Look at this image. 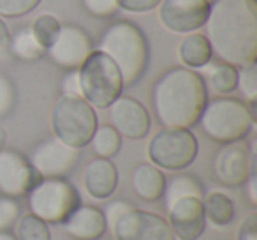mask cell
Returning a JSON list of instances; mask_svg holds the SVG:
<instances>
[{
  "instance_id": "obj_1",
  "label": "cell",
  "mask_w": 257,
  "mask_h": 240,
  "mask_svg": "<svg viewBox=\"0 0 257 240\" xmlns=\"http://www.w3.org/2000/svg\"><path fill=\"white\" fill-rule=\"evenodd\" d=\"M206 39L218 62L234 67L257 60V0H215L210 4Z\"/></svg>"
},
{
  "instance_id": "obj_2",
  "label": "cell",
  "mask_w": 257,
  "mask_h": 240,
  "mask_svg": "<svg viewBox=\"0 0 257 240\" xmlns=\"http://www.w3.org/2000/svg\"><path fill=\"white\" fill-rule=\"evenodd\" d=\"M208 103V89L201 72L171 67L152 89V106L162 127L192 129Z\"/></svg>"
},
{
  "instance_id": "obj_3",
  "label": "cell",
  "mask_w": 257,
  "mask_h": 240,
  "mask_svg": "<svg viewBox=\"0 0 257 240\" xmlns=\"http://www.w3.org/2000/svg\"><path fill=\"white\" fill-rule=\"evenodd\" d=\"M95 50L114 62L123 87H134L145 76L150 60V48L145 32L133 22L118 20L102 32Z\"/></svg>"
},
{
  "instance_id": "obj_4",
  "label": "cell",
  "mask_w": 257,
  "mask_h": 240,
  "mask_svg": "<svg viewBox=\"0 0 257 240\" xmlns=\"http://www.w3.org/2000/svg\"><path fill=\"white\" fill-rule=\"evenodd\" d=\"M253 106L227 96L208 101L197 120L204 136L220 145L243 141L253 129Z\"/></svg>"
},
{
  "instance_id": "obj_5",
  "label": "cell",
  "mask_w": 257,
  "mask_h": 240,
  "mask_svg": "<svg viewBox=\"0 0 257 240\" xmlns=\"http://www.w3.org/2000/svg\"><path fill=\"white\" fill-rule=\"evenodd\" d=\"M99 126L97 113L83 97L60 96L51 108V131L57 140L81 150Z\"/></svg>"
},
{
  "instance_id": "obj_6",
  "label": "cell",
  "mask_w": 257,
  "mask_h": 240,
  "mask_svg": "<svg viewBox=\"0 0 257 240\" xmlns=\"http://www.w3.org/2000/svg\"><path fill=\"white\" fill-rule=\"evenodd\" d=\"M81 97L93 110H106L123 92V79L107 55L93 50L78 69Z\"/></svg>"
},
{
  "instance_id": "obj_7",
  "label": "cell",
  "mask_w": 257,
  "mask_h": 240,
  "mask_svg": "<svg viewBox=\"0 0 257 240\" xmlns=\"http://www.w3.org/2000/svg\"><path fill=\"white\" fill-rule=\"evenodd\" d=\"M29 210L46 224H62L81 203L79 193L67 179H41L27 194Z\"/></svg>"
},
{
  "instance_id": "obj_8",
  "label": "cell",
  "mask_w": 257,
  "mask_h": 240,
  "mask_svg": "<svg viewBox=\"0 0 257 240\" xmlns=\"http://www.w3.org/2000/svg\"><path fill=\"white\" fill-rule=\"evenodd\" d=\"M199 143L190 129L162 127L148 143V159L166 172L187 170L197 157Z\"/></svg>"
},
{
  "instance_id": "obj_9",
  "label": "cell",
  "mask_w": 257,
  "mask_h": 240,
  "mask_svg": "<svg viewBox=\"0 0 257 240\" xmlns=\"http://www.w3.org/2000/svg\"><path fill=\"white\" fill-rule=\"evenodd\" d=\"M81 152L57 138H46L32 148L29 161L41 179H67L78 166Z\"/></svg>"
},
{
  "instance_id": "obj_10",
  "label": "cell",
  "mask_w": 257,
  "mask_h": 240,
  "mask_svg": "<svg viewBox=\"0 0 257 240\" xmlns=\"http://www.w3.org/2000/svg\"><path fill=\"white\" fill-rule=\"evenodd\" d=\"M211 168L218 184L225 187H239L246 182L250 173L255 172V155L250 152L245 140L222 145L215 154Z\"/></svg>"
},
{
  "instance_id": "obj_11",
  "label": "cell",
  "mask_w": 257,
  "mask_h": 240,
  "mask_svg": "<svg viewBox=\"0 0 257 240\" xmlns=\"http://www.w3.org/2000/svg\"><path fill=\"white\" fill-rule=\"evenodd\" d=\"M114 240H176L169 222L159 214L133 208L111 228Z\"/></svg>"
},
{
  "instance_id": "obj_12",
  "label": "cell",
  "mask_w": 257,
  "mask_h": 240,
  "mask_svg": "<svg viewBox=\"0 0 257 240\" xmlns=\"http://www.w3.org/2000/svg\"><path fill=\"white\" fill-rule=\"evenodd\" d=\"M93 50L92 39L81 27L62 25L46 53L55 65L65 71H76Z\"/></svg>"
},
{
  "instance_id": "obj_13",
  "label": "cell",
  "mask_w": 257,
  "mask_h": 240,
  "mask_svg": "<svg viewBox=\"0 0 257 240\" xmlns=\"http://www.w3.org/2000/svg\"><path fill=\"white\" fill-rule=\"evenodd\" d=\"M41 180L29 157L22 152L4 148L0 152V194L8 198L27 196Z\"/></svg>"
},
{
  "instance_id": "obj_14",
  "label": "cell",
  "mask_w": 257,
  "mask_h": 240,
  "mask_svg": "<svg viewBox=\"0 0 257 240\" xmlns=\"http://www.w3.org/2000/svg\"><path fill=\"white\" fill-rule=\"evenodd\" d=\"M210 13L206 0H162L159 22L173 34H192L204 27Z\"/></svg>"
},
{
  "instance_id": "obj_15",
  "label": "cell",
  "mask_w": 257,
  "mask_h": 240,
  "mask_svg": "<svg viewBox=\"0 0 257 240\" xmlns=\"http://www.w3.org/2000/svg\"><path fill=\"white\" fill-rule=\"evenodd\" d=\"M109 126L114 127L121 138L141 140L150 133L152 118L148 110L134 97L120 96L107 106Z\"/></svg>"
},
{
  "instance_id": "obj_16",
  "label": "cell",
  "mask_w": 257,
  "mask_h": 240,
  "mask_svg": "<svg viewBox=\"0 0 257 240\" xmlns=\"http://www.w3.org/2000/svg\"><path fill=\"white\" fill-rule=\"evenodd\" d=\"M168 210V219L176 240H199L206 229L203 201L199 198H182Z\"/></svg>"
},
{
  "instance_id": "obj_17",
  "label": "cell",
  "mask_w": 257,
  "mask_h": 240,
  "mask_svg": "<svg viewBox=\"0 0 257 240\" xmlns=\"http://www.w3.org/2000/svg\"><path fill=\"white\" fill-rule=\"evenodd\" d=\"M64 231L74 240H99L107 231L104 214L99 207L79 203L62 222Z\"/></svg>"
},
{
  "instance_id": "obj_18",
  "label": "cell",
  "mask_w": 257,
  "mask_h": 240,
  "mask_svg": "<svg viewBox=\"0 0 257 240\" xmlns=\"http://www.w3.org/2000/svg\"><path fill=\"white\" fill-rule=\"evenodd\" d=\"M83 184L90 198L107 200L118 187V170L111 159L95 157L86 165Z\"/></svg>"
},
{
  "instance_id": "obj_19",
  "label": "cell",
  "mask_w": 257,
  "mask_h": 240,
  "mask_svg": "<svg viewBox=\"0 0 257 240\" xmlns=\"http://www.w3.org/2000/svg\"><path fill=\"white\" fill-rule=\"evenodd\" d=\"M166 175L152 163H141L131 172V189L143 201H159L164 194Z\"/></svg>"
},
{
  "instance_id": "obj_20",
  "label": "cell",
  "mask_w": 257,
  "mask_h": 240,
  "mask_svg": "<svg viewBox=\"0 0 257 240\" xmlns=\"http://www.w3.org/2000/svg\"><path fill=\"white\" fill-rule=\"evenodd\" d=\"M178 58L183 67L192 69V71L203 69L204 65L210 64L213 60V51H211L206 36L199 32L185 34L178 46Z\"/></svg>"
},
{
  "instance_id": "obj_21",
  "label": "cell",
  "mask_w": 257,
  "mask_h": 240,
  "mask_svg": "<svg viewBox=\"0 0 257 240\" xmlns=\"http://www.w3.org/2000/svg\"><path fill=\"white\" fill-rule=\"evenodd\" d=\"M201 201H203L206 222L217 226V228H224V226H229L234 221V201L225 193H222V191H210V193H204Z\"/></svg>"
},
{
  "instance_id": "obj_22",
  "label": "cell",
  "mask_w": 257,
  "mask_h": 240,
  "mask_svg": "<svg viewBox=\"0 0 257 240\" xmlns=\"http://www.w3.org/2000/svg\"><path fill=\"white\" fill-rule=\"evenodd\" d=\"M9 53L13 58H18L22 62H37L46 55V48L37 41L30 27H22L9 37Z\"/></svg>"
},
{
  "instance_id": "obj_23",
  "label": "cell",
  "mask_w": 257,
  "mask_h": 240,
  "mask_svg": "<svg viewBox=\"0 0 257 240\" xmlns=\"http://www.w3.org/2000/svg\"><path fill=\"white\" fill-rule=\"evenodd\" d=\"M204 196V187L201 180H197L194 175L189 173H176L169 180H166L164 187V198L166 208L171 207L175 201L182 200V198H199L203 200Z\"/></svg>"
},
{
  "instance_id": "obj_24",
  "label": "cell",
  "mask_w": 257,
  "mask_h": 240,
  "mask_svg": "<svg viewBox=\"0 0 257 240\" xmlns=\"http://www.w3.org/2000/svg\"><path fill=\"white\" fill-rule=\"evenodd\" d=\"M201 71L204 72L203 79L204 83L211 87L215 94L220 96H229L236 90V83H238V67L225 62H217V64H208L204 65Z\"/></svg>"
},
{
  "instance_id": "obj_25",
  "label": "cell",
  "mask_w": 257,
  "mask_h": 240,
  "mask_svg": "<svg viewBox=\"0 0 257 240\" xmlns=\"http://www.w3.org/2000/svg\"><path fill=\"white\" fill-rule=\"evenodd\" d=\"M88 145H92V150L95 152L97 157L111 159L120 152L121 136L114 131L113 126H97Z\"/></svg>"
},
{
  "instance_id": "obj_26",
  "label": "cell",
  "mask_w": 257,
  "mask_h": 240,
  "mask_svg": "<svg viewBox=\"0 0 257 240\" xmlns=\"http://www.w3.org/2000/svg\"><path fill=\"white\" fill-rule=\"evenodd\" d=\"M15 236L16 240H51L50 224L29 212L16 221Z\"/></svg>"
},
{
  "instance_id": "obj_27",
  "label": "cell",
  "mask_w": 257,
  "mask_h": 240,
  "mask_svg": "<svg viewBox=\"0 0 257 240\" xmlns=\"http://www.w3.org/2000/svg\"><path fill=\"white\" fill-rule=\"evenodd\" d=\"M236 90L243 96V103L255 106L257 101V65L250 64L245 67H238V83Z\"/></svg>"
},
{
  "instance_id": "obj_28",
  "label": "cell",
  "mask_w": 257,
  "mask_h": 240,
  "mask_svg": "<svg viewBox=\"0 0 257 240\" xmlns=\"http://www.w3.org/2000/svg\"><path fill=\"white\" fill-rule=\"evenodd\" d=\"M60 27H62L60 22H58L53 15L44 13V15H39L36 20H34V23H32L30 29H32L34 36L37 37V41H39V43L48 50V46H50V44L53 43L55 37H57Z\"/></svg>"
},
{
  "instance_id": "obj_29",
  "label": "cell",
  "mask_w": 257,
  "mask_h": 240,
  "mask_svg": "<svg viewBox=\"0 0 257 240\" xmlns=\"http://www.w3.org/2000/svg\"><path fill=\"white\" fill-rule=\"evenodd\" d=\"M43 0H0V16L4 18H22L32 13Z\"/></svg>"
},
{
  "instance_id": "obj_30",
  "label": "cell",
  "mask_w": 257,
  "mask_h": 240,
  "mask_svg": "<svg viewBox=\"0 0 257 240\" xmlns=\"http://www.w3.org/2000/svg\"><path fill=\"white\" fill-rule=\"evenodd\" d=\"M22 208L15 198L0 196V231H9L20 219Z\"/></svg>"
},
{
  "instance_id": "obj_31",
  "label": "cell",
  "mask_w": 257,
  "mask_h": 240,
  "mask_svg": "<svg viewBox=\"0 0 257 240\" xmlns=\"http://www.w3.org/2000/svg\"><path fill=\"white\" fill-rule=\"evenodd\" d=\"M16 87L11 78L6 74H0V118L8 117L16 106Z\"/></svg>"
},
{
  "instance_id": "obj_32",
  "label": "cell",
  "mask_w": 257,
  "mask_h": 240,
  "mask_svg": "<svg viewBox=\"0 0 257 240\" xmlns=\"http://www.w3.org/2000/svg\"><path fill=\"white\" fill-rule=\"evenodd\" d=\"M83 9L93 18H111L116 15L118 0H81Z\"/></svg>"
},
{
  "instance_id": "obj_33",
  "label": "cell",
  "mask_w": 257,
  "mask_h": 240,
  "mask_svg": "<svg viewBox=\"0 0 257 240\" xmlns=\"http://www.w3.org/2000/svg\"><path fill=\"white\" fill-rule=\"evenodd\" d=\"M133 208H136V207L127 200H113V201H109L104 208H100L102 214H104V219H106L107 229L113 228L114 222H116L121 215H125L127 212L133 210Z\"/></svg>"
},
{
  "instance_id": "obj_34",
  "label": "cell",
  "mask_w": 257,
  "mask_h": 240,
  "mask_svg": "<svg viewBox=\"0 0 257 240\" xmlns=\"http://www.w3.org/2000/svg\"><path fill=\"white\" fill-rule=\"evenodd\" d=\"M162 0H118V9L127 13H148L159 8Z\"/></svg>"
},
{
  "instance_id": "obj_35",
  "label": "cell",
  "mask_w": 257,
  "mask_h": 240,
  "mask_svg": "<svg viewBox=\"0 0 257 240\" xmlns=\"http://www.w3.org/2000/svg\"><path fill=\"white\" fill-rule=\"evenodd\" d=\"M236 240H257V214L250 212L241 219Z\"/></svg>"
},
{
  "instance_id": "obj_36",
  "label": "cell",
  "mask_w": 257,
  "mask_h": 240,
  "mask_svg": "<svg viewBox=\"0 0 257 240\" xmlns=\"http://www.w3.org/2000/svg\"><path fill=\"white\" fill-rule=\"evenodd\" d=\"M62 94L64 96H76L81 97V87H79V76L78 69L76 71H69L62 79Z\"/></svg>"
},
{
  "instance_id": "obj_37",
  "label": "cell",
  "mask_w": 257,
  "mask_h": 240,
  "mask_svg": "<svg viewBox=\"0 0 257 240\" xmlns=\"http://www.w3.org/2000/svg\"><path fill=\"white\" fill-rule=\"evenodd\" d=\"M255 184H257V175H255V172H252L243 186H246V193H248L246 196H248L250 203H252L253 207L257 205V187H255Z\"/></svg>"
},
{
  "instance_id": "obj_38",
  "label": "cell",
  "mask_w": 257,
  "mask_h": 240,
  "mask_svg": "<svg viewBox=\"0 0 257 240\" xmlns=\"http://www.w3.org/2000/svg\"><path fill=\"white\" fill-rule=\"evenodd\" d=\"M9 30H8V25L4 23V20L0 18V48L2 46H8L9 43Z\"/></svg>"
},
{
  "instance_id": "obj_39",
  "label": "cell",
  "mask_w": 257,
  "mask_h": 240,
  "mask_svg": "<svg viewBox=\"0 0 257 240\" xmlns=\"http://www.w3.org/2000/svg\"><path fill=\"white\" fill-rule=\"evenodd\" d=\"M6 143H8V133L4 127H0V152L6 148Z\"/></svg>"
},
{
  "instance_id": "obj_40",
  "label": "cell",
  "mask_w": 257,
  "mask_h": 240,
  "mask_svg": "<svg viewBox=\"0 0 257 240\" xmlns=\"http://www.w3.org/2000/svg\"><path fill=\"white\" fill-rule=\"evenodd\" d=\"M0 240H16V236L11 231H0Z\"/></svg>"
},
{
  "instance_id": "obj_41",
  "label": "cell",
  "mask_w": 257,
  "mask_h": 240,
  "mask_svg": "<svg viewBox=\"0 0 257 240\" xmlns=\"http://www.w3.org/2000/svg\"><path fill=\"white\" fill-rule=\"evenodd\" d=\"M206 2H208V4H213V2H215V0H206Z\"/></svg>"
}]
</instances>
